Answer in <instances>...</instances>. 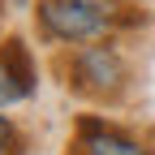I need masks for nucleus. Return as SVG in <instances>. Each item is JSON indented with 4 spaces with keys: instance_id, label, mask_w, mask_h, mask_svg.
I'll return each mask as SVG.
<instances>
[{
    "instance_id": "obj_1",
    "label": "nucleus",
    "mask_w": 155,
    "mask_h": 155,
    "mask_svg": "<svg viewBox=\"0 0 155 155\" xmlns=\"http://www.w3.org/2000/svg\"><path fill=\"white\" fill-rule=\"evenodd\" d=\"M39 22L48 35L65 39V43H82V39H99L108 30V13L95 0H43Z\"/></svg>"
},
{
    "instance_id": "obj_5",
    "label": "nucleus",
    "mask_w": 155,
    "mask_h": 155,
    "mask_svg": "<svg viewBox=\"0 0 155 155\" xmlns=\"http://www.w3.org/2000/svg\"><path fill=\"white\" fill-rule=\"evenodd\" d=\"M0 61H5L17 78H22V82L30 86V78H35V69H30V56H26V48L22 43H17V39H9V43H5V56H0Z\"/></svg>"
},
{
    "instance_id": "obj_4",
    "label": "nucleus",
    "mask_w": 155,
    "mask_h": 155,
    "mask_svg": "<svg viewBox=\"0 0 155 155\" xmlns=\"http://www.w3.org/2000/svg\"><path fill=\"white\" fill-rule=\"evenodd\" d=\"M30 95V86L22 82V78H17L5 61H0V108H9V104H17V99H26Z\"/></svg>"
},
{
    "instance_id": "obj_2",
    "label": "nucleus",
    "mask_w": 155,
    "mask_h": 155,
    "mask_svg": "<svg viewBox=\"0 0 155 155\" xmlns=\"http://www.w3.org/2000/svg\"><path fill=\"white\" fill-rule=\"evenodd\" d=\"M121 78H125V65L116 61V52L108 48H91L78 56V65H73V82L91 91V95H112V91H121Z\"/></svg>"
},
{
    "instance_id": "obj_6",
    "label": "nucleus",
    "mask_w": 155,
    "mask_h": 155,
    "mask_svg": "<svg viewBox=\"0 0 155 155\" xmlns=\"http://www.w3.org/2000/svg\"><path fill=\"white\" fill-rule=\"evenodd\" d=\"M9 142H13V129H9V121H0V155H5Z\"/></svg>"
},
{
    "instance_id": "obj_3",
    "label": "nucleus",
    "mask_w": 155,
    "mask_h": 155,
    "mask_svg": "<svg viewBox=\"0 0 155 155\" xmlns=\"http://www.w3.org/2000/svg\"><path fill=\"white\" fill-rule=\"evenodd\" d=\"M82 138H86V151L91 155H147L134 138L116 129H99V125H82Z\"/></svg>"
}]
</instances>
